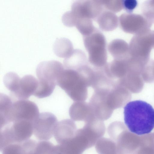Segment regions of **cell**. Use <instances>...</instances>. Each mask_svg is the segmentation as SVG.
Here are the masks:
<instances>
[{"label":"cell","mask_w":154,"mask_h":154,"mask_svg":"<svg viewBox=\"0 0 154 154\" xmlns=\"http://www.w3.org/2000/svg\"><path fill=\"white\" fill-rule=\"evenodd\" d=\"M125 123L129 131L137 135L150 133L154 128V109L141 100L129 101L124 106Z\"/></svg>","instance_id":"obj_1"},{"label":"cell","mask_w":154,"mask_h":154,"mask_svg":"<svg viewBox=\"0 0 154 154\" xmlns=\"http://www.w3.org/2000/svg\"><path fill=\"white\" fill-rule=\"evenodd\" d=\"M57 85L74 102L85 101L88 97V87L76 70L65 68L57 80Z\"/></svg>","instance_id":"obj_2"},{"label":"cell","mask_w":154,"mask_h":154,"mask_svg":"<svg viewBox=\"0 0 154 154\" xmlns=\"http://www.w3.org/2000/svg\"><path fill=\"white\" fill-rule=\"evenodd\" d=\"M33 133V122L31 121L18 120L9 123L0 128V151L11 144L29 139Z\"/></svg>","instance_id":"obj_3"},{"label":"cell","mask_w":154,"mask_h":154,"mask_svg":"<svg viewBox=\"0 0 154 154\" xmlns=\"http://www.w3.org/2000/svg\"><path fill=\"white\" fill-rule=\"evenodd\" d=\"M85 48L88 54V62L96 68L103 67L107 64V52L105 38L96 29L89 35L83 36Z\"/></svg>","instance_id":"obj_4"},{"label":"cell","mask_w":154,"mask_h":154,"mask_svg":"<svg viewBox=\"0 0 154 154\" xmlns=\"http://www.w3.org/2000/svg\"><path fill=\"white\" fill-rule=\"evenodd\" d=\"M58 121L52 113H40L33 122V133L35 137L42 141H48L54 136Z\"/></svg>","instance_id":"obj_5"},{"label":"cell","mask_w":154,"mask_h":154,"mask_svg":"<svg viewBox=\"0 0 154 154\" xmlns=\"http://www.w3.org/2000/svg\"><path fill=\"white\" fill-rule=\"evenodd\" d=\"M38 107L34 102L28 100H18L14 101L10 113V123L18 120L33 122L39 114Z\"/></svg>","instance_id":"obj_6"},{"label":"cell","mask_w":154,"mask_h":154,"mask_svg":"<svg viewBox=\"0 0 154 154\" xmlns=\"http://www.w3.org/2000/svg\"><path fill=\"white\" fill-rule=\"evenodd\" d=\"M109 90L94 91L88 103L93 115L102 121L109 118L113 111L109 106L106 101V96Z\"/></svg>","instance_id":"obj_7"},{"label":"cell","mask_w":154,"mask_h":154,"mask_svg":"<svg viewBox=\"0 0 154 154\" xmlns=\"http://www.w3.org/2000/svg\"><path fill=\"white\" fill-rule=\"evenodd\" d=\"M64 69V66L58 61H44L38 64L36 72L38 81L56 85L58 78Z\"/></svg>","instance_id":"obj_8"},{"label":"cell","mask_w":154,"mask_h":154,"mask_svg":"<svg viewBox=\"0 0 154 154\" xmlns=\"http://www.w3.org/2000/svg\"><path fill=\"white\" fill-rule=\"evenodd\" d=\"M100 0H81L74 2L71 11L77 18L96 19L103 11Z\"/></svg>","instance_id":"obj_9"},{"label":"cell","mask_w":154,"mask_h":154,"mask_svg":"<svg viewBox=\"0 0 154 154\" xmlns=\"http://www.w3.org/2000/svg\"><path fill=\"white\" fill-rule=\"evenodd\" d=\"M131 93L116 81L107 95L106 100L108 105L113 110L123 107L130 100Z\"/></svg>","instance_id":"obj_10"},{"label":"cell","mask_w":154,"mask_h":154,"mask_svg":"<svg viewBox=\"0 0 154 154\" xmlns=\"http://www.w3.org/2000/svg\"><path fill=\"white\" fill-rule=\"evenodd\" d=\"M77 130L74 121L72 119H63L58 122L54 136L58 144H62L72 138Z\"/></svg>","instance_id":"obj_11"},{"label":"cell","mask_w":154,"mask_h":154,"mask_svg":"<svg viewBox=\"0 0 154 154\" xmlns=\"http://www.w3.org/2000/svg\"><path fill=\"white\" fill-rule=\"evenodd\" d=\"M38 85V80L33 76L26 75L21 78L17 91L13 94L18 100H28L34 95Z\"/></svg>","instance_id":"obj_12"},{"label":"cell","mask_w":154,"mask_h":154,"mask_svg":"<svg viewBox=\"0 0 154 154\" xmlns=\"http://www.w3.org/2000/svg\"><path fill=\"white\" fill-rule=\"evenodd\" d=\"M37 142L29 139L23 142L9 144L4 147L2 154H34Z\"/></svg>","instance_id":"obj_13"},{"label":"cell","mask_w":154,"mask_h":154,"mask_svg":"<svg viewBox=\"0 0 154 154\" xmlns=\"http://www.w3.org/2000/svg\"><path fill=\"white\" fill-rule=\"evenodd\" d=\"M69 114L71 119L74 121L85 122L93 115L88 103L85 101L74 102L69 108Z\"/></svg>","instance_id":"obj_14"},{"label":"cell","mask_w":154,"mask_h":154,"mask_svg":"<svg viewBox=\"0 0 154 154\" xmlns=\"http://www.w3.org/2000/svg\"><path fill=\"white\" fill-rule=\"evenodd\" d=\"M88 61L84 51L79 49H75L65 58L63 66L65 69L77 70L82 66L89 64Z\"/></svg>","instance_id":"obj_15"},{"label":"cell","mask_w":154,"mask_h":154,"mask_svg":"<svg viewBox=\"0 0 154 154\" xmlns=\"http://www.w3.org/2000/svg\"><path fill=\"white\" fill-rule=\"evenodd\" d=\"M117 81L131 92L134 93L140 92L143 86V79L141 75L131 72H128L124 77Z\"/></svg>","instance_id":"obj_16"},{"label":"cell","mask_w":154,"mask_h":154,"mask_svg":"<svg viewBox=\"0 0 154 154\" xmlns=\"http://www.w3.org/2000/svg\"><path fill=\"white\" fill-rule=\"evenodd\" d=\"M103 69L107 76L115 81L124 77L128 70L124 62L121 60L115 59L107 63L103 67Z\"/></svg>","instance_id":"obj_17"},{"label":"cell","mask_w":154,"mask_h":154,"mask_svg":"<svg viewBox=\"0 0 154 154\" xmlns=\"http://www.w3.org/2000/svg\"><path fill=\"white\" fill-rule=\"evenodd\" d=\"M95 20L100 28L106 31L114 30L118 25L117 16L114 12L108 10H103Z\"/></svg>","instance_id":"obj_18"},{"label":"cell","mask_w":154,"mask_h":154,"mask_svg":"<svg viewBox=\"0 0 154 154\" xmlns=\"http://www.w3.org/2000/svg\"><path fill=\"white\" fill-rule=\"evenodd\" d=\"M13 103L9 96L3 93H0V128L9 123V118Z\"/></svg>","instance_id":"obj_19"},{"label":"cell","mask_w":154,"mask_h":154,"mask_svg":"<svg viewBox=\"0 0 154 154\" xmlns=\"http://www.w3.org/2000/svg\"><path fill=\"white\" fill-rule=\"evenodd\" d=\"M54 54L58 57L66 58L69 56L74 50L71 41L65 38H57L53 45Z\"/></svg>","instance_id":"obj_20"},{"label":"cell","mask_w":154,"mask_h":154,"mask_svg":"<svg viewBox=\"0 0 154 154\" xmlns=\"http://www.w3.org/2000/svg\"><path fill=\"white\" fill-rule=\"evenodd\" d=\"M96 144V150L99 154H118L116 143L112 139L101 138Z\"/></svg>","instance_id":"obj_21"},{"label":"cell","mask_w":154,"mask_h":154,"mask_svg":"<svg viewBox=\"0 0 154 154\" xmlns=\"http://www.w3.org/2000/svg\"><path fill=\"white\" fill-rule=\"evenodd\" d=\"M21 78L16 73L10 72L3 78V82L6 88L13 94L18 90Z\"/></svg>","instance_id":"obj_22"},{"label":"cell","mask_w":154,"mask_h":154,"mask_svg":"<svg viewBox=\"0 0 154 154\" xmlns=\"http://www.w3.org/2000/svg\"><path fill=\"white\" fill-rule=\"evenodd\" d=\"M75 26L83 36L91 34L97 29L94 26L91 19L88 18H77Z\"/></svg>","instance_id":"obj_23"},{"label":"cell","mask_w":154,"mask_h":154,"mask_svg":"<svg viewBox=\"0 0 154 154\" xmlns=\"http://www.w3.org/2000/svg\"><path fill=\"white\" fill-rule=\"evenodd\" d=\"M70 140L54 146L53 154H82Z\"/></svg>","instance_id":"obj_24"},{"label":"cell","mask_w":154,"mask_h":154,"mask_svg":"<svg viewBox=\"0 0 154 154\" xmlns=\"http://www.w3.org/2000/svg\"><path fill=\"white\" fill-rule=\"evenodd\" d=\"M119 39H115L108 44V49L114 59L121 60L123 54L124 44Z\"/></svg>","instance_id":"obj_25"},{"label":"cell","mask_w":154,"mask_h":154,"mask_svg":"<svg viewBox=\"0 0 154 154\" xmlns=\"http://www.w3.org/2000/svg\"><path fill=\"white\" fill-rule=\"evenodd\" d=\"M55 145L48 141L37 143L34 152L40 154H53Z\"/></svg>","instance_id":"obj_26"},{"label":"cell","mask_w":154,"mask_h":154,"mask_svg":"<svg viewBox=\"0 0 154 154\" xmlns=\"http://www.w3.org/2000/svg\"><path fill=\"white\" fill-rule=\"evenodd\" d=\"M103 7L113 12H118L123 8L122 0H100Z\"/></svg>","instance_id":"obj_27"},{"label":"cell","mask_w":154,"mask_h":154,"mask_svg":"<svg viewBox=\"0 0 154 154\" xmlns=\"http://www.w3.org/2000/svg\"><path fill=\"white\" fill-rule=\"evenodd\" d=\"M77 17L71 11L65 13L62 17V21L64 25L68 27H73L75 25Z\"/></svg>","instance_id":"obj_28"},{"label":"cell","mask_w":154,"mask_h":154,"mask_svg":"<svg viewBox=\"0 0 154 154\" xmlns=\"http://www.w3.org/2000/svg\"><path fill=\"white\" fill-rule=\"evenodd\" d=\"M122 5L123 8L126 11L131 14L137 6L138 2L136 0H122Z\"/></svg>","instance_id":"obj_29"},{"label":"cell","mask_w":154,"mask_h":154,"mask_svg":"<svg viewBox=\"0 0 154 154\" xmlns=\"http://www.w3.org/2000/svg\"><path fill=\"white\" fill-rule=\"evenodd\" d=\"M34 154H38V153H35V152H34Z\"/></svg>","instance_id":"obj_30"}]
</instances>
